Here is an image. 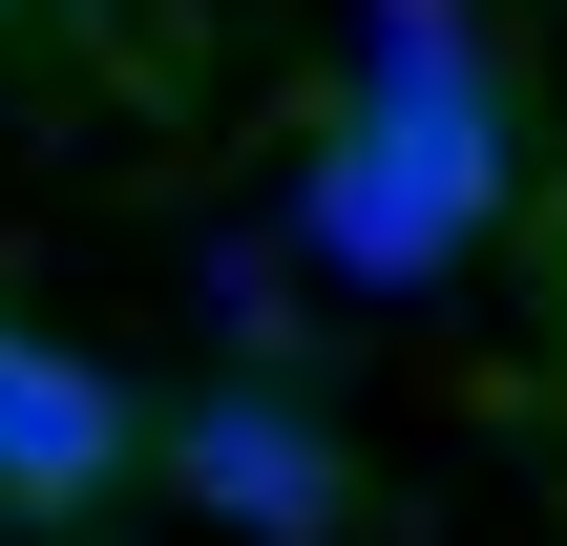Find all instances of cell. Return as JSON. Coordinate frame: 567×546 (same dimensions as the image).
Here are the masks:
<instances>
[{
  "label": "cell",
  "mask_w": 567,
  "mask_h": 546,
  "mask_svg": "<svg viewBox=\"0 0 567 546\" xmlns=\"http://www.w3.org/2000/svg\"><path fill=\"white\" fill-rule=\"evenodd\" d=\"M126 463H147L126 379H105L84 337H21V316H0V526H105Z\"/></svg>",
  "instance_id": "obj_3"
},
{
  "label": "cell",
  "mask_w": 567,
  "mask_h": 546,
  "mask_svg": "<svg viewBox=\"0 0 567 546\" xmlns=\"http://www.w3.org/2000/svg\"><path fill=\"white\" fill-rule=\"evenodd\" d=\"M358 147H400L463 231L505 210V84H484V42H463V0H379L358 21V105H337Z\"/></svg>",
  "instance_id": "obj_2"
},
{
  "label": "cell",
  "mask_w": 567,
  "mask_h": 546,
  "mask_svg": "<svg viewBox=\"0 0 567 546\" xmlns=\"http://www.w3.org/2000/svg\"><path fill=\"white\" fill-rule=\"evenodd\" d=\"M0 21H21V0H0Z\"/></svg>",
  "instance_id": "obj_5"
},
{
  "label": "cell",
  "mask_w": 567,
  "mask_h": 546,
  "mask_svg": "<svg viewBox=\"0 0 567 546\" xmlns=\"http://www.w3.org/2000/svg\"><path fill=\"white\" fill-rule=\"evenodd\" d=\"M147 463H168V505H210L231 546H337V526H358V463H337V421H316V400H274V379H210V400H168V421H147Z\"/></svg>",
  "instance_id": "obj_1"
},
{
  "label": "cell",
  "mask_w": 567,
  "mask_h": 546,
  "mask_svg": "<svg viewBox=\"0 0 567 546\" xmlns=\"http://www.w3.org/2000/svg\"><path fill=\"white\" fill-rule=\"evenodd\" d=\"M295 231H316L337 274H379V295H421V274L463 253V210H442V189H421L400 147H358V126H337V147L295 168Z\"/></svg>",
  "instance_id": "obj_4"
}]
</instances>
